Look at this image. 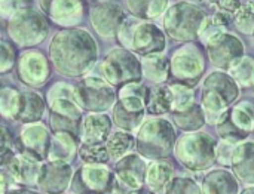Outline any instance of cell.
I'll return each mask as SVG.
<instances>
[{
  "label": "cell",
  "mask_w": 254,
  "mask_h": 194,
  "mask_svg": "<svg viewBox=\"0 0 254 194\" xmlns=\"http://www.w3.org/2000/svg\"><path fill=\"white\" fill-rule=\"evenodd\" d=\"M31 3L33 0H3L0 1V16L9 19L18 10L30 7Z\"/></svg>",
  "instance_id": "bcb514c9"
},
{
  "label": "cell",
  "mask_w": 254,
  "mask_h": 194,
  "mask_svg": "<svg viewBox=\"0 0 254 194\" xmlns=\"http://www.w3.org/2000/svg\"><path fill=\"white\" fill-rule=\"evenodd\" d=\"M235 147H237V144H232L229 141L220 140L217 143V147H216V162L220 163L222 166H231Z\"/></svg>",
  "instance_id": "ee69618b"
},
{
  "label": "cell",
  "mask_w": 254,
  "mask_h": 194,
  "mask_svg": "<svg viewBox=\"0 0 254 194\" xmlns=\"http://www.w3.org/2000/svg\"><path fill=\"white\" fill-rule=\"evenodd\" d=\"M6 30L9 39L16 46L33 49L46 39L49 33V22L43 12L30 6L13 13L7 19Z\"/></svg>",
  "instance_id": "8992f818"
},
{
  "label": "cell",
  "mask_w": 254,
  "mask_h": 194,
  "mask_svg": "<svg viewBox=\"0 0 254 194\" xmlns=\"http://www.w3.org/2000/svg\"><path fill=\"white\" fill-rule=\"evenodd\" d=\"M254 131V102L241 101L228 108L217 123V134L232 144L244 143Z\"/></svg>",
  "instance_id": "8fae6325"
},
{
  "label": "cell",
  "mask_w": 254,
  "mask_h": 194,
  "mask_svg": "<svg viewBox=\"0 0 254 194\" xmlns=\"http://www.w3.org/2000/svg\"><path fill=\"white\" fill-rule=\"evenodd\" d=\"M137 153L150 162L167 159L176 148V131L164 117H149L138 128L135 137Z\"/></svg>",
  "instance_id": "3957f363"
},
{
  "label": "cell",
  "mask_w": 254,
  "mask_h": 194,
  "mask_svg": "<svg viewBox=\"0 0 254 194\" xmlns=\"http://www.w3.org/2000/svg\"><path fill=\"white\" fill-rule=\"evenodd\" d=\"M45 15L60 27L71 28L82 21L83 1L82 0H51L43 9Z\"/></svg>",
  "instance_id": "44dd1931"
},
{
  "label": "cell",
  "mask_w": 254,
  "mask_h": 194,
  "mask_svg": "<svg viewBox=\"0 0 254 194\" xmlns=\"http://www.w3.org/2000/svg\"><path fill=\"white\" fill-rule=\"evenodd\" d=\"M132 194H156V193H153V192H152V190H149V189H140V190L134 192Z\"/></svg>",
  "instance_id": "f907efd6"
},
{
  "label": "cell",
  "mask_w": 254,
  "mask_h": 194,
  "mask_svg": "<svg viewBox=\"0 0 254 194\" xmlns=\"http://www.w3.org/2000/svg\"><path fill=\"white\" fill-rule=\"evenodd\" d=\"M240 194H254V186H250V187L244 189Z\"/></svg>",
  "instance_id": "816d5d0a"
},
{
  "label": "cell",
  "mask_w": 254,
  "mask_h": 194,
  "mask_svg": "<svg viewBox=\"0 0 254 194\" xmlns=\"http://www.w3.org/2000/svg\"><path fill=\"white\" fill-rule=\"evenodd\" d=\"M231 169L238 181L247 186H254V141L237 144Z\"/></svg>",
  "instance_id": "cb8c5ba5"
},
{
  "label": "cell",
  "mask_w": 254,
  "mask_h": 194,
  "mask_svg": "<svg viewBox=\"0 0 254 194\" xmlns=\"http://www.w3.org/2000/svg\"><path fill=\"white\" fill-rule=\"evenodd\" d=\"M74 171L71 163L45 160L39 177V192L43 194H64L70 190Z\"/></svg>",
  "instance_id": "ac0fdd59"
},
{
  "label": "cell",
  "mask_w": 254,
  "mask_h": 194,
  "mask_svg": "<svg viewBox=\"0 0 254 194\" xmlns=\"http://www.w3.org/2000/svg\"><path fill=\"white\" fill-rule=\"evenodd\" d=\"M174 178V168L162 160L150 162L146 174V186L156 194H165V190Z\"/></svg>",
  "instance_id": "83f0119b"
},
{
  "label": "cell",
  "mask_w": 254,
  "mask_h": 194,
  "mask_svg": "<svg viewBox=\"0 0 254 194\" xmlns=\"http://www.w3.org/2000/svg\"><path fill=\"white\" fill-rule=\"evenodd\" d=\"M219 7L220 10L226 13H237L238 9L241 7V0H219Z\"/></svg>",
  "instance_id": "7dc6e473"
},
{
  "label": "cell",
  "mask_w": 254,
  "mask_h": 194,
  "mask_svg": "<svg viewBox=\"0 0 254 194\" xmlns=\"http://www.w3.org/2000/svg\"><path fill=\"white\" fill-rule=\"evenodd\" d=\"M103 77L113 86L122 88L129 83H140L143 77L141 61L137 55L125 48H113L109 50L101 64Z\"/></svg>",
  "instance_id": "ba28073f"
},
{
  "label": "cell",
  "mask_w": 254,
  "mask_h": 194,
  "mask_svg": "<svg viewBox=\"0 0 254 194\" xmlns=\"http://www.w3.org/2000/svg\"><path fill=\"white\" fill-rule=\"evenodd\" d=\"M170 0H127V7L138 19H155L165 15Z\"/></svg>",
  "instance_id": "4dcf8cb0"
},
{
  "label": "cell",
  "mask_w": 254,
  "mask_h": 194,
  "mask_svg": "<svg viewBox=\"0 0 254 194\" xmlns=\"http://www.w3.org/2000/svg\"><path fill=\"white\" fill-rule=\"evenodd\" d=\"M240 97V86L226 71H213L204 80L201 92V108L208 125H217Z\"/></svg>",
  "instance_id": "7a4b0ae2"
},
{
  "label": "cell",
  "mask_w": 254,
  "mask_h": 194,
  "mask_svg": "<svg viewBox=\"0 0 254 194\" xmlns=\"http://www.w3.org/2000/svg\"><path fill=\"white\" fill-rule=\"evenodd\" d=\"M112 123L106 113H88L82 119L80 144H106L112 135Z\"/></svg>",
  "instance_id": "7402d4cb"
},
{
  "label": "cell",
  "mask_w": 254,
  "mask_h": 194,
  "mask_svg": "<svg viewBox=\"0 0 254 194\" xmlns=\"http://www.w3.org/2000/svg\"><path fill=\"white\" fill-rule=\"evenodd\" d=\"M171 114L176 126L185 132H198L207 123L204 111L201 105H198L196 102L182 111H174Z\"/></svg>",
  "instance_id": "1f68e13d"
},
{
  "label": "cell",
  "mask_w": 254,
  "mask_h": 194,
  "mask_svg": "<svg viewBox=\"0 0 254 194\" xmlns=\"http://www.w3.org/2000/svg\"><path fill=\"white\" fill-rule=\"evenodd\" d=\"M165 194H204L202 187L189 177H174L168 184Z\"/></svg>",
  "instance_id": "60d3db41"
},
{
  "label": "cell",
  "mask_w": 254,
  "mask_h": 194,
  "mask_svg": "<svg viewBox=\"0 0 254 194\" xmlns=\"http://www.w3.org/2000/svg\"><path fill=\"white\" fill-rule=\"evenodd\" d=\"M51 140H52V134L45 123L42 122L27 123V125H22L19 129V135H18L19 148L18 150L25 151L37 157L39 160L45 162L48 159Z\"/></svg>",
  "instance_id": "d6986e66"
},
{
  "label": "cell",
  "mask_w": 254,
  "mask_h": 194,
  "mask_svg": "<svg viewBox=\"0 0 254 194\" xmlns=\"http://www.w3.org/2000/svg\"><path fill=\"white\" fill-rule=\"evenodd\" d=\"M146 111L156 117L173 113V92L170 85H156L150 88Z\"/></svg>",
  "instance_id": "f546056e"
},
{
  "label": "cell",
  "mask_w": 254,
  "mask_h": 194,
  "mask_svg": "<svg viewBox=\"0 0 254 194\" xmlns=\"http://www.w3.org/2000/svg\"><path fill=\"white\" fill-rule=\"evenodd\" d=\"M125 19L122 7L116 1L103 0L92 4L89 10V21L94 30L106 39L118 36Z\"/></svg>",
  "instance_id": "2e32d148"
},
{
  "label": "cell",
  "mask_w": 254,
  "mask_h": 194,
  "mask_svg": "<svg viewBox=\"0 0 254 194\" xmlns=\"http://www.w3.org/2000/svg\"><path fill=\"white\" fill-rule=\"evenodd\" d=\"M77 156L83 165H106L110 160L106 144H80Z\"/></svg>",
  "instance_id": "74e56055"
},
{
  "label": "cell",
  "mask_w": 254,
  "mask_h": 194,
  "mask_svg": "<svg viewBox=\"0 0 254 194\" xmlns=\"http://www.w3.org/2000/svg\"><path fill=\"white\" fill-rule=\"evenodd\" d=\"M110 160H121L122 157L131 154V150L135 147V138L131 132L118 131L113 132L106 143Z\"/></svg>",
  "instance_id": "d6a6232c"
},
{
  "label": "cell",
  "mask_w": 254,
  "mask_h": 194,
  "mask_svg": "<svg viewBox=\"0 0 254 194\" xmlns=\"http://www.w3.org/2000/svg\"><path fill=\"white\" fill-rule=\"evenodd\" d=\"M74 91L82 110L89 113H106L118 101L113 86L104 77H83L74 86Z\"/></svg>",
  "instance_id": "30bf717a"
},
{
  "label": "cell",
  "mask_w": 254,
  "mask_h": 194,
  "mask_svg": "<svg viewBox=\"0 0 254 194\" xmlns=\"http://www.w3.org/2000/svg\"><path fill=\"white\" fill-rule=\"evenodd\" d=\"M43 162L39 160L37 157L21 151L15 150L12 156L1 165L4 171L7 172L10 181L16 184L18 187H36L39 183L40 171H42Z\"/></svg>",
  "instance_id": "5bb4252c"
},
{
  "label": "cell",
  "mask_w": 254,
  "mask_h": 194,
  "mask_svg": "<svg viewBox=\"0 0 254 194\" xmlns=\"http://www.w3.org/2000/svg\"><path fill=\"white\" fill-rule=\"evenodd\" d=\"M204 194H240V184L234 172L219 168L210 171L202 180Z\"/></svg>",
  "instance_id": "d4e9b609"
},
{
  "label": "cell",
  "mask_w": 254,
  "mask_h": 194,
  "mask_svg": "<svg viewBox=\"0 0 254 194\" xmlns=\"http://www.w3.org/2000/svg\"><path fill=\"white\" fill-rule=\"evenodd\" d=\"M0 1H3V0H0Z\"/></svg>",
  "instance_id": "11a10c76"
},
{
  "label": "cell",
  "mask_w": 254,
  "mask_h": 194,
  "mask_svg": "<svg viewBox=\"0 0 254 194\" xmlns=\"http://www.w3.org/2000/svg\"><path fill=\"white\" fill-rule=\"evenodd\" d=\"M253 42H254V33H253Z\"/></svg>",
  "instance_id": "db71d44e"
},
{
  "label": "cell",
  "mask_w": 254,
  "mask_h": 194,
  "mask_svg": "<svg viewBox=\"0 0 254 194\" xmlns=\"http://www.w3.org/2000/svg\"><path fill=\"white\" fill-rule=\"evenodd\" d=\"M205 18L207 15L199 6L190 1H179L167 9L164 28L174 42L189 43L199 36Z\"/></svg>",
  "instance_id": "52a82bcc"
},
{
  "label": "cell",
  "mask_w": 254,
  "mask_h": 194,
  "mask_svg": "<svg viewBox=\"0 0 254 194\" xmlns=\"http://www.w3.org/2000/svg\"><path fill=\"white\" fill-rule=\"evenodd\" d=\"M253 89H254V88H253Z\"/></svg>",
  "instance_id": "9f6ffc18"
},
{
  "label": "cell",
  "mask_w": 254,
  "mask_h": 194,
  "mask_svg": "<svg viewBox=\"0 0 254 194\" xmlns=\"http://www.w3.org/2000/svg\"><path fill=\"white\" fill-rule=\"evenodd\" d=\"M18 55L15 46L7 40H0V74L12 71L16 65Z\"/></svg>",
  "instance_id": "7bdbcfd3"
},
{
  "label": "cell",
  "mask_w": 254,
  "mask_h": 194,
  "mask_svg": "<svg viewBox=\"0 0 254 194\" xmlns=\"http://www.w3.org/2000/svg\"><path fill=\"white\" fill-rule=\"evenodd\" d=\"M147 162L144 157H141L138 153L128 154L118 160L115 165V178L128 190L137 192L143 189L146 183V174H147Z\"/></svg>",
  "instance_id": "ffe728a7"
},
{
  "label": "cell",
  "mask_w": 254,
  "mask_h": 194,
  "mask_svg": "<svg viewBox=\"0 0 254 194\" xmlns=\"http://www.w3.org/2000/svg\"><path fill=\"white\" fill-rule=\"evenodd\" d=\"M49 128L52 132H70L80 138L82 119H71L55 113H49Z\"/></svg>",
  "instance_id": "ab89813d"
},
{
  "label": "cell",
  "mask_w": 254,
  "mask_h": 194,
  "mask_svg": "<svg viewBox=\"0 0 254 194\" xmlns=\"http://www.w3.org/2000/svg\"><path fill=\"white\" fill-rule=\"evenodd\" d=\"M21 107V92L12 86L0 89V116L6 120H16Z\"/></svg>",
  "instance_id": "d590c367"
},
{
  "label": "cell",
  "mask_w": 254,
  "mask_h": 194,
  "mask_svg": "<svg viewBox=\"0 0 254 194\" xmlns=\"http://www.w3.org/2000/svg\"><path fill=\"white\" fill-rule=\"evenodd\" d=\"M205 71V56L196 43H186L170 59V74L176 83L195 88Z\"/></svg>",
  "instance_id": "9c48e42d"
},
{
  "label": "cell",
  "mask_w": 254,
  "mask_h": 194,
  "mask_svg": "<svg viewBox=\"0 0 254 194\" xmlns=\"http://www.w3.org/2000/svg\"><path fill=\"white\" fill-rule=\"evenodd\" d=\"M173 92V113L182 111L192 104H195V91L182 83H171L170 85Z\"/></svg>",
  "instance_id": "f35d334b"
},
{
  "label": "cell",
  "mask_w": 254,
  "mask_h": 194,
  "mask_svg": "<svg viewBox=\"0 0 254 194\" xmlns=\"http://www.w3.org/2000/svg\"><path fill=\"white\" fill-rule=\"evenodd\" d=\"M15 71L16 79L22 85L28 88H39L51 77V59L42 50L25 49L18 55Z\"/></svg>",
  "instance_id": "4fadbf2b"
},
{
  "label": "cell",
  "mask_w": 254,
  "mask_h": 194,
  "mask_svg": "<svg viewBox=\"0 0 254 194\" xmlns=\"http://www.w3.org/2000/svg\"><path fill=\"white\" fill-rule=\"evenodd\" d=\"M235 25L238 30L247 34L254 33V0H250L238 9L235 13Z\"/></svg>",
  "instance_id": "b9f144b4"
},
{
  "label": "cell",
  "mask_w": 254,
  "mask_h": 194,
  "mask_svg": "<svg viewBox=\"0 0 254 194\" xmlns=\"http://www.w3.org/2000/svg\"><path fill=\"white\" fill-rule=\"evenodd\" d=\"M150 89L141 83H129L119 88L118 92V102L134 113H147V101H149Z\"/></svg>",
  "instance_id": "4316f807"
},
{
  "label": "cell",
  "mask_w": 254,
  "mask_h": 194,
  "mask_svg": "<svg viewBox=\"0 0 254 194\" xmlns=\"http://www.w3.org/2000/svg\"><path fill=\"white\" fill-rule=\"evenodd\" d=\"M229 21H231V15L223 12V10H219L213 16H207L204 24H202V28H201L198 37L201 39L202 43L207 45L214 37L226 33V27H228Z\"/></svg>",
  "instance_id": "e575fe53"
},
{
  "label": "cell",
  "mask_w": 254,
  "mask_h": 194,
  "mask_svg": "<svg viewBox=\"0 0 254 194\" xmlns=\"http://www.w3.org/2000/svg\"><path fill=\"white\" fill-rule=\"evenodd\" d=\"M46 108H48L46 99L39 92L24 91L21 92V107L15 122L22 125L42 122Z\"/></svg>",
  "instance_id": "484cf974"
},
{
  "label": "cell",
  "mask_w": 254,
  "mask_h": 194,
  "mask_svg": "<svg viewBox=\"0 0 254 194\" xmlns=\"http://www.w3.org/2000/svg\"><path fill=\"white\" fill-rule=\"evenodd\" d=\"M80 138L70 132H52L51 147L48 153L49 162L71 163L79 154Z\"/></svg>",
  "instance_id": "603a6c76"
},
{
  "label": "cell",
  "mask_w": 254,
  "mask_h": 194,
  "mask_svg": "<svg viewBox=\"0 0 254 194\" xmlns=\"http://www.w3.org/2000/svg\"><path fill=\"white\" fill-rule=\"evenodd\" d=\"M3 86H4V85H3V82H1V79H0V89H1Z\"/></svg>",
  "instance_id": "f5cc1de1"
},
{
  "label": "cell",
  "mask_w": 254,
  "mask_h": 194,
  "mask_svg": "<svg viewBox=\"0 0 254 194\" xmlns=\"http://www.w3.org/2000/svg\"><path fill=\"white\" fill-rule=\"evenodd\" d=\"M141 70L143 76L153 82V83H162L168 79L170 74V59L164 53H153L141 58Z\"/></svg>",
  "instance_id": "f1b7e54d"
},
{
  "label": "cell",
  "mask_w": 254,
  "mask_h": 194,
  "mask_svg": "<svg viewBox=\"0 0 254 194\" xmlns=\"http://www.w3.org/2000/svg\"><path fill=\"white\" fill-rule=\"evenodd\" d=\"M46 104L49 113L71 119H83V110L77 102L74 86L67 82L54 83L46 92Z\"/></svg>",
  "instance_id": "e0dca14e"
},
{
  "label": "cell",
  "mask_w": 254,
  "mask_h": 194,
  "mask_svg": "<svg viewBox=\"0 0 254 194\" xmlns=\"http://www.w3.org/2000/svg\"><path fill=\"white\" fill-rule=\"evenodd\" d=\"M217 141L207 132H186L176 143L177 162L190 172H204L216 163Z\"/></svg>",
  "instance_id": "5b68a950"
},
{
  "label": "cell",
  "mask_w": 254,
  "mask_h": 194,
  "mask_svg": "<svg viewBox=\"0 0 254 194\" xmlns=\"http://www.w3.org/2000/svg\"><path fill=\"white\" fill-rule=\"evenodd\" d=\"M13 151L15 148L10 131L4 125H0V165H3L12 156Z\"/></svg>",
  "instance_id": "f6af8a7d"
},
{
  "label": "cell",
  "mask_w": 254,
  "mask_h": 194,
  "mask_svg": "<svg viewBox=\"0 0 254 194\" xmlns=\"http://www.w3.org/2000/svg\"><path fill=\"white\" fill-rule=\"evenodd\" d=\"M51 64L64 77H83L98 59V46L89 31L79 27L57 31L48 46Z\"/></svg>",
  "instance_id": "6da1fadb"
},
{
  "label": "cell",
  "mask_w": 254,
  "mask_h": 194,
  "mask_svg": "<svg viewBox=\"0 0 254 194\" xmlns=\"http://www.w3.org/2000/svg\"><path fill=\"white\" fill-rule=\"evenodd\" d=\"M144 117H146V113L129 111V110L124 108L118 101L112 108V120L121 131H127V132L137 131L146 120Z\"/></svg>",
  "instance_id": "836d02e7"
},
{
  "label": "cell",
  "mask_w": 254,
  "mask_h": 194,
  "mask_svg": "<svg viewBox=\"0 0 254 194\" xmlns=\"http://www.w3.org/2000/svg\"><path fill=\"white\" fill-rule=\"evenodd\" d=\"M115 172L106 165H82L74 171L70 186L71 194H110Z\"/></svg>",
  "instance_id": "7c38bea8"
},
{
  "label": "cell",
  "mask_w": 254,
  "mask_h": 194,
  "mask_svg": "<svg viewBox=\"0 0 254 194\" xmlns=\"http://www.w3.org/2000/svg\"><path fill=\"white\" fill-rule=\"evenodd\" d=\"M10 178L7 175V172L4 171V168L0 165V194H7L10 190Z\"/></svg>",
  "instance_id": "c3c4849f"
},
{
  "label": "cell",
  "mask_w": 254,
  "mask_h": 194,
  "mask_svg": "<svg viewBox=\"0 0 254 194\" xmlns=\"http://www.w3.org/2000/svg\"><path fill=\"white\" fill-rule=\"evenodd\" d=\"M7 194H43L42 192L33 190V189H25V187H18V189H10Z\"/></svg>",
  "instance_id": "681fc988"
},
{
  "label": "cell",
  "mask_w": 254,
  "mask_h": 194,
  "mask_svg": "<svg viewBox=\"0 0 254 194\" xmlns=\"http://www.w3.org/2000/svg\"><path fill=\"white\" fill-rule=\"evenodd\" d=\"M118 40L122 48L141 56L162 53L167 48L165 34L158 25L134 16L124 21Z\"/></svg>",
  "instance_id": "277c9868"
},
{
  "label": "cell",
  "mask_w": 254,
  "mask_h": 194,
  "mask_svg": "<svg viewBox=\"0 0 254 194\" xmlns=\"http://www.w3.org/2000/svg\"><path fill=\"white\" fill-rule=\"evenodd\" d=\"M228 73L240 88H254V58L252 56L244 55L229 68Z\"/></svg>",
  "instance_id": "8d00e7d4"
},
{
  "label": "cell",
  "mask_w": 254,
  "mask_h": 194,
  "mask_svg": "<svg viewBox=\"0 0 254 194\" xmlns=\"http://www.w3.org/2000/svg\"><path fill=\"white\" fill-rule=\"evenodd\" d=\"M207 53L211 64L222 71H229V68L244 56V43L232 33H223L207 45Z\"/></svg>",
  "instance_id": "9a60e30c"
}]
</instances>
